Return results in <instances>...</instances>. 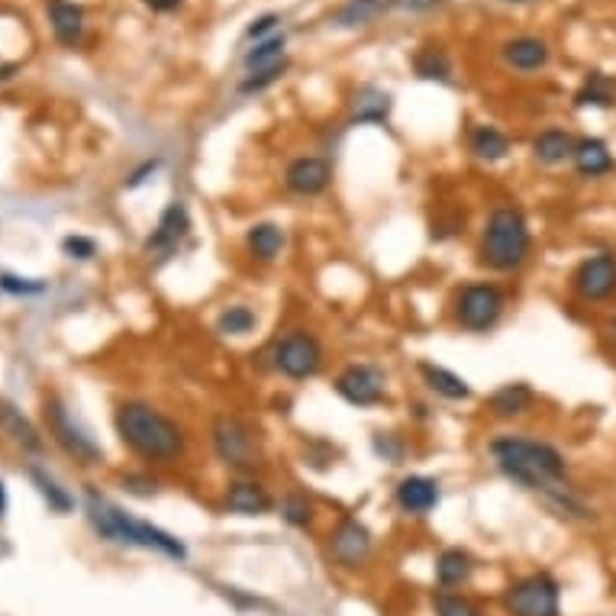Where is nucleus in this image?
I'll use <instances>...</instances> for the list:
<instances>
[{
    "label": "nucleus",
    "instance_id": "33",
    "mask_svg": "<svg viewBox=\"0 0 616 616\" xmlns=\"http://www.w3.org/2000/svg\"><path fill=\"white\" fill-rule=\"evenodd\" d=\"M381 7L384 4H371V0H349V4L336 13V23L339 26H365L378 17Z\"/></svg>",
    "mask_w": 616,
    "mask_h": 616
},
{
    "label": "nucleus",
    "instance_id": "46",
    "mask_svg": "<svg viewBox=\"0 0 616 616\" xmlns=\"http://www.w3.org/2000/svg\"><path fill=\"white\" fill-rule=\"evenodd\" d=\"M613 333H616V320H613Z\"/></svg>",
    "mask_w": 616,
    "mask_h": 616
},
{
    "label": "nucleus",
    "instance_id": "43",
    "mask_svg": "<svg viewBox=\"0 0 616 616\" xmlns=\"http://www.w3.org/2000/svg\"><path fill=\"white\" fill-rule=\"evenodd\" d=\"M7 517V484L0 481V520Z\"/></svg>",
    "mask_w": 616,
    "mask_h": 616
},
{
    "label": "nucleus",
    "instance_id": "5",
    "mask_svg": "<svg viewBox=\"0 0 616 616\" xmlns=\"http://www.w3.org/2000/svg\"><path fill=\"white\" fill-rule=\"evenodd\" d=\"M210 442H213V455L220 458L226 468L233 471H252L259 468V439H255L252 426L239 417V413H217L210 423Z\"/></svg>",
    "mask_w": 616,
    "mask_h": 616
},
{
    "label": "nucleus",
    "instance_id": "12",
    "mask_svg": "<svg viewBox=\"0 0 616 616\" xmlns=\"http://www.w3.org/2000/svg\"><path fill=\"white\" fill-rule=\"evenodd\" d=\"M46 423H49V433L55 436V442H59L68 455H75L81 465L100 462V449L94 446V439L84 436V429L71 423L68 410L59 404V400H46Z\"/></svg>",
    "mask_w": 616,
    "mask_h": 616
},
{
    "label": "nucleus",
    "instance_id": "35",
    "mask_svg": "<svg viewBox=\"0 0 616 616\" xmlns=\"http://www.w3.org/2000/svg\"><path fill=\"white\" fill-rule=\"evenodd\" d=\"M281 517L284 523H291V526H310L313 520V504L304 497V494H288L281 500Z\"/></svg>",
    "mask_w": 616,
    "mask_h": 616
},
{
    "label": "nucleus",
    "instance_id": "41",
    "mask_svg": "<svg viewBox=\"0 0 616 616\" xmlns=\"http://www.w3.org/2000/svg\"><path fill=\"white\" fill-rule=\"evenodd\" d=\"M142 4H146L149 10H155V13H171V10H178L184 0H142Z\"/></svg>",
    "mask_w": 616,
    "mask_h": 616
},
{
    "label": "nucleus",
    "instance_id": "29",
    "mask_svg": "<svg viewBox=\"0 0 616 616\" xmlns=\"http://www.w3.org/2000/svg\"><path fill=\"white\" fill-rule=\"evenodd\" d=\"M433 610L436 616H487L471 597L458 591H442V587L433 594Z\"/></svg>",
    "mask_w": 616,
    "mask_h": 616
},
{
    "label": "nucleus",
    "instance_id": "26",
    "mask_svg": "<svg viewBox=\"0 0 616 616\" xmlns=\"http://www.w3.org/2000/svg\"><path fill=\"white\" fill-rule=\"evenodd\" d=\"M571 152H575V139L565 130H546L533 139V155L546 165H558V162L571 159Z\"/></svg>",
    "mask_w": 616,
    "mask_h": 616
},
{
    "label": "nucleus",
    "instance_id": "17",
    "mask_svg": "<svg viewBox=\"0 0 616 616\" xmlns=\"http://www.w3.org/2000/svg\"><path fill=\"white\" fill-rule=\"evenodd\" d=\"M504 62L517 71H539L549 65V46L536 36H517V39H507L504 49Z\"/></svg>",
    "mask_w": 616,
    "mask_h": 616
},
{
    "label": "nucleus",
    "instance_id": "36",
    "mask_svg": "<svg viewBox=\"0 0 616 616\" xmlns=\"http://www.w3.org/2000/svg\"><path fill=\"white\" fill-rule=\"evenodd\" d=\"M62 249H65V255L68 259H91V255L97 252V246H94V239H88V236H68L65 242H62Z\"/></svg>",
    "mask_w": 616,
    "mask_h": 616
},
{
    "label": "nucleus",
    "instance_id": "39",
    "mask_svg": "<svg viewBox=\"0 0 616 616\" xmlns=\"http://www.w3.org/2000/svg\"><path fill=\"white\" fill-rule=\"evenodd\" d=\"M0 288L7 294H39L46 284L42 281H26V278H13V275H0Z\"/></svg>",
    "mask_w": 616,
    "mask_h": 616
},
{
    "label": "nucleus",
    "instance_id": "7",
    "mask_svg": "<svg viewBox=\"0 0 616 616\" xmlns=\"http://www.w3.org/2000/svg\"><path fill=\"white\" fill-rule=\"evenodd\" d=\"M504 307H507V297L497 284L471 281L455 294L452 313H455V323L468 329V333H487V329H494L500 317H504Z\"/></svg>",
    "mask_w": 616,
    "mask_h": 616
},
{
    "label": "nucleus",
    "instance_id": "13",
    "mask_svg": "<svg viewBox=\"0 0 616 616\" xmlns=\"http://www.w3.org/2000/svg\"><path fill=\"white\" fill-rule=\"evenodd\" d=\"M284 184L297 197H317L333 184V165L320 155H300L284 171Z\"/></svg>",
    "mask_w": 616,
    "mask_h": 616
},
{
    "label": "nucleus",
    "instance_id": "44",
    "mask_svg": "<svg viewBox=\"0 0 616 616\" xmlns=\"http://www.w3.org/2000/svg\"><path fill=\"white\" fill-rule=\"evenodd\" d=\"M507 4H523V0H507Z\"/></svg>",
    "mask_w": 616,
    "mask_h": 616
},
{
    "label": "nucleus",
    "instance_id": "20",
    "mask_svg": "<svg viewBox=\"0 0 616 616\" xmlns=\"http://www.w3.org/2000/svg\"><path fill=\"white\" fill-rule=\"evenodd\" d=\"M533 400H536L533 388L517 381V384H504V388H497L491 394V400H487V410H491L494 417H500V420H513V417H523V413L533 407Z\"/></svg>",
    "mask_w": 616,
    "mask_h": 616
},
{
    "label": "nucleus",
    "instance_id": "40",
    "mask_svg": "<svg viewBox=\"0 0 616 616\" xmlns=\"http://www.w3.org/2000/svg\"><path fill=\"white\" fill-rule=\"evenodd\" d=\"M442 0H391V7L397 10H410V13H426V10H436Z\"/></svg>",
    "mask_w": 616,
    "mask_h": 616
},
{
    "label": "nucleus",
    "instance_id": "19",
    "mask_svg": "<svg viewBox=\"0 0 616 616\" xmlns=\"http://www.w3.org/2000/svg\"><path fill=\"white\" fill-rule=\"evenodd\" d=\"M471 571H475V558H471L468 549H442L436 555V584L442 587V591H452V587H462Z\"/></svg>",
    "mask_w": 616,
    "mask_h": 616
},
{
    "label": "nucleus",
    "instance_id": "30",
    "mask_svg": "<svg viewBox=\"0 0 616 616\" xmlns=\"http://www.w3.org/2000/svg\"><path fill=\"white\" fill-rule=\"evenodd\" d=\"M284 71H288V59L275 62V65H265V68L246 71V78L239 81V94H262L265 88H271V84L284 78Z\"/></svg>",
    "mask_w": 616,
    "mask_h": 616
},
{
    "label": "nucleus",
    "instance_id": "8",
    "mask_svg": "<svg viewBox=\"0 0 616 616\" xmlns=\"http://www.w3.org/2000/svg\"><path fill=\"white\" fill-rule=\"evenodd\" d=\"M323 362H326V355H323L320 339L307 333V329H288V333L278 336L275 346H271V365L291 381H307L313 375H320Z\"/></svg>",
    "mask_w": 616,
    "mask_h": 616
},
{
    "label": "nucleus",
    "instance_id": "45",
    "mask_svg": "<svg viewBox=\"0 0 616 616\" xmlns=\"http://www.w3.org/2000/svg\"><path fill=\"white\" fill-rule=\"evenodd\" d=\"M371 4H384V0H371Z\"/></svg>",
    "mask_w": 616,
    "mask_h": 616
},
{
    "label": "nucleus",
    "instance_id": "22",
    "mask_svg": "<svg viewBox=\"0 0 616 616\" xmlns=\"http://www.w3.org/2000/svg\"><path fill=\"white\" fill-rule=\"evenodd\" d=\"M468 149L481 162H500V159H507L510 139H507V133H500L497 126L481 123V126H475V130L468 133Z\"/></svg>",
    "mask_w": 616,
    "mask_h": 616
},
{
    "label": "nucleus",
    "instance_id": "24",
    "mask_svg": "<svg viewBox=\"0 0 616 616\" xmlns=\"http://www.w3.org/2000/svg\"><path fill=\"white\" fill-rule=\"evenodd\" d=\"M420 375H423V381H426V388L433 391V394H439V397H446V400H468V397H471L468 381L458 378L455 371H449V368H439V365L423 362V365H420Z\"/></svg>",
    "mask_w": 616,
    "mask_h": 616
},
{
    "label": "nucleus",
    "instance_id": "3",
    "mask_svg": "<svg viewBox=\"0 0 616 616\" xmlns=\"http://www.w3.org/2000/svg\"><path fill=\"white\" fill-rule=\"evenodd\" d=\"M88 520L94 523L100 536L110 539V542H120V546L155 549L168 558H175V562H184V558H188V546H184L178 536H171V533H165V529L152 526L146 520L130 517L126 510L107 504V500L97 497L94 491L88 494Z\"/></svg>",
    "mask_w": 616,
    "mask_h": 616
},
{
    "label": "nucleus",
    "instance_id": "11",
    "mask_svg": "<svg viewBox=\"0 0 616 616\" xmlns=\"http://www.w3.org/2000/svg\"><path fill=\"white\" fill-rule=\"evenodd\" d=\"M571 291H575L581 300L594 304V300H607L616 291V259L610 252H600L584 259L575 275H571Z\"/></svg>",
    "mask_w": 616,
    "mask_h": 616
},
{
    "label": "nucleus",
    "instance_id": "18",
    "mask_svg": "<svg viewBox=\"0 0 616 616\" xmlns=\"http://www.w3.org/2000/svg\"><path fill=\"white\" fill-rule=\"evenodd\" d=\"M571 162H575L578 175L584 178H600V175H610L613 171V155L610 146L604 139H578L575 142V152H571Z\"/></svg>",
    "mask_w": 616,
    "mask_h": 616
},
{
    "label": "nucleus",
    "instance_id": "15",
    "mask_svg": "<svg viewBox=\"0 0 616 616\" xmlns=\"http://www.w3.org/2000/svg\"><path fill=\"white\" fill-rule=\"evenodd\" d=\"M191 233V213L184 200H171L155 223L152 236L146 239V252H171L181 246V239Z\"/></svg>",
    "mask_w": 616,
    "mask_h": 616
},
{
    "label": "nucleus",
    "instance_id": "42",
    "mask_svg": "<svg viewBox=\"0 0 616 616\" xmlns=\"http://www.w3.org/2000/svg\"><path fill=\"white\" fill-rule=\"evenodd\" d=\"M155 168H159V159H152V162H146V165H142V168H139L136 175H133L130 181H126V184H130V188H136V184H142V181H146V178L152 175Z\"/></svg>",
    "mask_w": 616,
    "mask_h": 616
},
{
    "label": "nucleus",
    "instance_id": "28",
    "mask_svg": "<svg viewBox=\"0 0 616 616\" xmlns=\"http://www.w3.org/2000/svg\"><path fill=\"white\" fill-rule=\"evenodd\" d=\"M284 46H288V36H284V33H275V36H268L262 42H255V46L246 52V59H242V62H246V71L284 62V59H288V55H284Z\"/></svg>",
    "mask_w": 616,
    "mask_h": 616
},
{
    "label": "nucleus",
    "instance_id": "9",
    "mask_svg": "<svg viewBox=\"0 0 616 616\" xmlns=\"http://www.w3.org/2000/svg\"><path fill=\"white\" fill-rule=\"evenodd\" d=\"M371 533H368V526L362 520H355V517H342L339 526L329 533V558L339 565V568H362L368 558H371Z\"/></svg>",
    "mask_w": 616,
    "mask_h": 616
},
{
    "label": "nucleus",
    "instance_id": "34",
    "mask_svg": "<svg viewBox=\"0 0 616 616\" xmlns=\"http://www.w3.org/2000/svg\"><path fill=\"white\" fill-rule=\"evenodd\" d=\"M30 478H33V484L39 487V494L49 500V507H52L55 513H68V510H71V497H68L49 475H42L39 468H30Z\"/></svg>",
    "mask_w": 616,
    "mask_h": 616
},
{
    "label": "nucleus",
    "instance_id": "10",
    "mask_svg": "<svg viewBox=\"0 0 616 616\" xmlns=\"http://www.w3.org/2000/svg\"><path fill=\"white\" fill-rule=\"evenodd\" d=\"M336 394L352 407H378L384 400V371L375 365H346L336 378Z\"/></svg>",
    "mask_w": 616,
    "mask_h": 616
},
{
    "label": "nucleus",
    "instance_id": "37",
    "mask_svg": "<svg viewBox=\"0 0 616 616\" xmlns=\"http://www.w3.org/2000/svg\"><path fill=\"white\" fill-rule=\"evenodd\" d=\"M278 23H281L278 13H265V17H259V20H255L249 30H246V39L262 42V39H268V36H275V33H278Z\"/></svg>",
    "mask_w": 616,
    "mask_h": 616
},
{
    "label": "nucleus",
    "instance_id": "4",
    "mask_svg": "<svg viewBox=\"0 0 616 616\" xmlns=\"http://www.w3.org/2000/svg\"><path fill=\"white\" fill-rule=\"evenodd\" d=\"M529 249H533V236H529L526 213L513 204L494 207L481 229V265L494 271H517L529 259Z\"/></svg>",
    "mask_w": 616,
    "mask_h": 616
},
{
    "label": "nucleus",
    "instance_id": "23",
    "mask_svg": "<svg viewBox=\"0 0 616 616\" xmlns=\"http://www.w3.org/2000/svg\"><path fill=\"white\" fill-rule=\"evenodd\" d=\"M246 249L255 262H275L284 249V229L278 223H255L246 233Z\"/></svg>",
    "mask_w": 616,
    "mask_h": 616
},
{
    "label": "nucleus",
    "instance_id": "2",
    "mask_svg": "<svg viewBox=\"0 0 616 616\" xmlns=\"http://www.w3.org/2000/svg\"><path fill=\"white\" fill-rule=\"evenodd\" d=\"M117 433L123 446H130L139 458H146L152 465H171L188 452V436L184 429L165 417L162 410H155L142 400L117 407Z\"/></svg>",
    "mask_w": 616,
    "mask_h": 616
},
{
    "label": "nucleus",
    "instance_id": "6",
    "mask_svg": "<svg viewBox=\"0 0 616 616\" xmlns=\"http://www.w3.org/2000/svg\"><path fill=\"white\" fill-rule=\"evenodd\" d=\"M507 616H562V587L549 571L523 575L504 591Z\"/></svg>",
    "mask_w": 616,
    "mask_h": 616
},
{
    "label": "nucleus",
    "instance_id": "38",
    "mask_svg": "<svg viewBox=\"0 0 616 616\" xmlns=\"http://www.w3.org/2000/svg\"><path fill=\"white\" fill-rule=\"evenodd\" d=\"M578 104L581 107H587V104H597V107H610L613 104V94L607 91V88H600L597 84V78H594V84L587 81V88L578 94Z\"/></svg>",
    "mask_w": 616,
    "mask_h": 616
},
{
    "label": "nucleus",
    "instance_id": "31",
    "mask_svg": "<svg viewBox=\"0 0 616 616\" xmlns=\"http://www.w3.org/2000/svg\"><path fill=\"white\" fill-rule=\"evenodd\" d=\"M0 426L10 429L13 439H17L20 446H26V449H39V436H36V429H33L30 423H26V420L20 417V413L7 404V400H0Z\"/></svg>",
    "mask_w": 616,
    "mask_h": 616
},
{
    "label": "nucleus",
    "instance_id": "14",
    "mask_svg": "<svg viewBox=\"0 0 616 616\" xmlns=\"http://www.w3.org/2000/svg\"><path fill=\"white\" fill-rule=\"evenodd\" d=\"M223 507L229 513H239V517H265L275 507L271 500L268 487L255 478H236L226 484V494H223Z\"/></svg>",
    "mask_w": 616,
    "mask_h": 616
},
{
    "label": "nucleus",
    "instance_id": "32",
    "mask_svg": "<svg viewBox=\"0 0 616 616\" xmlns=\"http://www.w3.org/2000/svg\"><path fill=\"white\" fill-rule=\"evenodd\" d=\"M252 329H255V313L242 304L226 307L217 317V333H223V336H246V333H252Z\"/></svg>",
    "mask_w": 616,
    "mask_h": 616
},
{
    "label": "nucleus",
    "instance_id": "27",
    "mask_svg": "<svg viewBox=\"0 0 616 616\" xmlns=\"http://www.w3.org/2000/svg\"><path fill=\"white\" fill-rule=\"evenodd\" d=\"M413 71H417L423 81H452V59L446 49L423 46L413 55Z\"/></svg>",
    "mask_w": 616,
    "mask_h": 616
},
{
    "label": "nucleus",
    "instance_id": "21",
    "mask_svg": "<svg viewBox=\"0 0 616 616\" xmlns=\"http://www.w3.org/2000/svg\"><path fill=\"white\" fill-rule=\"evenodd\" d=\"M49 23L62 46H75L84 33V10L71 0H49Z\"/></svg>",
    "mask_w": 616,
    "mask_h": 616
},
{
    "label": "nucleus",
    "instance_id": "1",
    "mask_svg": "<svg viewBox=\"0 0 616 616\" xmlns=\"http://www.w3.org/2000/svg\"><path fill=\"white\" fill-rule=\"evenodd\" d=\"M491 455L497 468L504 471L510 481H517L526 491H536L549 500V504L568 517H587L584 504H578L575 494L568 491L565 475L568 462L549 442L523 439V436H500L491 442Z\"/></svg>",
    "mask_w": 616,
    "mask_h": 616
},
{
    "label": "nucleus",
    "instance_id": "25",
    "mask_svg": "<svg viewBox=\"0 0 616 616\" xmlns=\"http://www.w3.org/2000/svg\"><path fill=\"white\" fill-rule=\"evenodd\" d=\"M391 117V94L378 88H362L355 94L349 123H384Z\"/></svg>",
    "mask_w": 616,
    "mask_h": 616
},
{
    "label": "nucleus",
    "instance_id": "16",
    "mask_svg": "<svg viewBox=\"0 0 616 616\" xmlns=\"http://www.w3.org/2000/svg\"><path fill=\"white\" fill-rule=\"evenodd\" d=\"M394 500L407 517H426L439 507V481L426 475H407L404 481H397Z\"/></svg>",
    "mask_w": 616,
    "mask_h": 616
}]
</instances>
